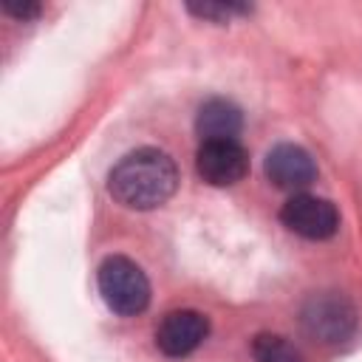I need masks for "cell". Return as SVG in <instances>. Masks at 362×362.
Wrapping results in <instances>:
<instances>
[{
  "label": "cell",
  "instance_id": "obj_1",
  "mask_svg": "<svg viewBox=\"0 0 362 362\" xmlns=\"http://www.w3.org/2000/svg\"><path fill=\"white\" fill-rule=\"evenodd\" d=\"M175 187V161L156 147H139L127 153L107 175L110 195L127 209H156L173 198Z\"/></svg>",
  "mask_w": 362,
  "mask_h": 362
},
{
  "label": "cell",
  "instance_id": "obj_2",
  "mask_svg": "<svg viewBox=\"0 0 362 362\" xmlns=\"http://www.w3.org/2000/svg\"><path fill=\"white\" fill-rule=\"evenodd\" d=\"M96 283L107 308L122 317H136L150 305L147 274L130 257H122V255L105 257L96 272Z\"/></svg>",
  "mask_w": 362,
  "mask_h": 362
},
{
  "label": "cell",
  "instance_id": "obj_3",
  "mask_svg": "<svg viewBox=\"0 0 362 362\" xmlns=\"http://www.w3.org/2000/svg\"><path fill=\"white\" fill-rule=\"evenodd\" d=\"M303 328L320 342H342L356 328V308L339 291L311 294L303 305Z\"/></svg>",
  "mask_w": 362,
  "mask_h": 362
},
{
  "label": "cell",
  "instance_id": "obj_4",
  "mask_svg": "<svg viewBox=\"0 0 362 362\" xmlns=\"http://www.w3.org/2000/svg\"><path fill=\"white\" fill-rule=\"evenodd\" d=\"M280 221L288 232H294L305 240H325V238L337 235V229H339L337 206L331 201L308 195V192L291 195L280 209Z\"/></svg>",
  "mask_w": 362,
  "mask_h": 362
},
{
  "label": "cell",
  "instance_id": "obj_5",
  "mask_svg": "<svg viewBox=\"0 0 362 362\" xmlns=\"http://www.w3.org/2000/svg\"><path fill=\"white\" fill-rule=\"evenodd\" d=\"M195 170L212 187H232L249 173V156L238 139L201 141L195 153Z\"/></svg>",
  "mask_w": 362,
  "mask_h": 362
},
{
  "label": "cell",
  "instance_id": "obj_6",
  "mask_svg": "<svg viewBox=\"0 0 362 362\" xmlns=\"http://www.w3.org/2000/svg\"><path fill=\"white\" fill-rule=\"evenodd\" d=\"M209 334V320L201 311L181 308L170 311L156 328V345L167 356H189Z\"/></svg>",
  "mask_w": 362,
  "mask_h": 362
},
{
  "label": "cell",
  "instance_id": "obj_7",
  "mask_svg": "<svg viewBox=\"0 0 362 362\" xmlns=\"http://www.w3.org/2000/svg\"><path fill=\"white\" fill-rule=\"evenodd\" d=\"M263 170H266V178L277 189H288L294 195L317 178V164L308 156V150H303L300 144H288V141L269 150Z\"/></svg>",
  "mask_w": 362,
  "mask_h": 362
},
{
  "label": "cell",
  "instance_id": "obj_8",
  "mask_svg": "<svg viewBox=\"0 0 362 362\" xmlns=\"http://www.w3.org/2000/svg\"><path fill=\"white\" fill-rule=\"evenodd\" d=\"M243 127V116L240 107L223 96H212L201 105L198 119H195V130L201 136V141H226V139H238Z\"/></svg>",
  "mask_w": 362,
  "mask_h": 362
},
{
  "label": "cell",
  "instance_id": "obj_9",
  "mask_svg": "<svg viewBox=\"0 0 362 362\" xmlns=\"http://www.w3.org/2000/svg\"><path fill=\"white\" fill-rule=\"evenodd\" d=\"M252 356L255 362H300L297 348L277 334H257L252 339Z\"/></svg>",
  "mask_w": 362,
  "mask_h": 362
},
{
  "label": "cell",
  "instance_id": "obj_10",
  "mask_svg": "<svg viewBox=\"0 0 362 362\" xmlns=\"http://www.w3.org/2000/svg\"><path fill=\"white\" fill-rule=\"evenodd\" d=\"M246 6H232V3H204V6H189V14L201 17V20H215V23H223L229 20L232 14H243Z\"/></svg>",
  "mask_w": 362,
  "mask_h": 362
},
{
  "label": "cell",
  "instance_id": "obj_11",
  "mask_svg": "<svg viewBox=\"0 0 362 362\" xmlns=\"http://www.w3.org/2000/svg\"><path fill=\"white\" fill-rule=\"evenodd\" d=\"M3 11L8 14V17H14V20H31V17H37L40 14V6L37 3H6L3 6Z\"/></svg>",
  "mask_w": 362,
  "mask_h": 362
}]
</instances>
